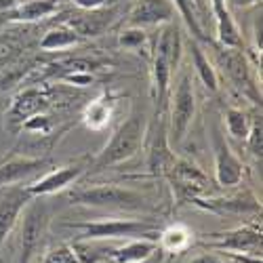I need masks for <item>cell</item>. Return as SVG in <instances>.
Returning a JSON list of instances; mask_svg holds the SVG:
<instances>
[{"instance_id":"6da1fadb","label":"cell","mask_w":263,"mask_h":263,"mask_svg":"<svg viewBox=\"0 0 263 263\" xmlns=\"http://www.w3.org/2000/svg\"><path fill=\"white\" fill-rule=\"evenodd\" d=\"M141 141H143V114L135 112L114 130L112 139L99 152V156L93 160V164H89V171L95 173L128 160L130 156L137 154Z\"/></svg>"},{"instance_id":"7a4b0ae2","label":"cell","mask_w":263,"mask_h":263,"mask_svg":"<svg viewBox=\"0 0 263 263\" xmlns=\"http://www.w3.org/2000/svg\"><path fill=\"white\" fill-rule=\"evenodd\" d=\"M181 57V36L177 26L166 24L154 45V89H156V99L160 103V107L166 103V93H168V84H171V76L177 70V63Z\"/></svg>"},{"instance_id":"3957f363","label":"cell","mask_w":263,"mask_h":263,"mask_svg":"<svg viewBox=\"0 0 263 263\" xmlns=\"http://www.w3.org/2000/svg\"><path fill=\"white\" fill-rule=\"evenodd\" d=\"M65 228L80 232L82 240H133V238H152L154 240L156 228L147 221L137 219H99V221H80L65 223Z\"/></svg>"},{"instance_id":"277c9868","label":"cell","mask_w":263,"mask_h":263,"mask_svg":"<svg viewBox=\"0 0 263 263\" xmlns=\"http://www.w3.org/2000/svg\"><path fill=\"white\" fill-rule=\"evenodd\" d=\"M72 204L84 206H107V209H143L145 200L143 196L118 187V185H95V187H82L70 194Z\"/></svg>"},{"instance_id":"5b68a950","label":"cell","mask_w":263,"mask_h":263,"mask_svg":"<svg viewBox=\"0 0 263 263\" xmlns=\"http://www.w3.org/2000/svg\"><path fill=\"white\" fill-rule=\"evenodd\" d=\"M164 175L171 179L173 192L177 194V200H181V202L183 200L192 202L211 192V179L206 177V173L187 160L171 162V166L166 168Z\"/></svg>"},{"instance_id":"8992f818","label":"cell","mask_w":263,"mask_h":263,"mask_svg":"<svg viewBox=\"0 0 263 263\" xmlns=\"http://www.w3.org/2000/svg\"><path fill=\"white\" fill-rule=\"evenodd\" d=\"M196 112V97H194V89H192V82L190 76L183 74L179 78V84L175 89L173 95V107H171V128H168V137L173 145H179L185 135H187V128L192 124Z\"/></svg>"},{"instance_id":"52a82bcc","label":"cell","mask_w":263,"mask_h":263,"mask_svg":"<svg viewBox=\"0 0 263 263\" xmlns=\"http://www.w3.org/2000/svg\"><path fill=\"white\" fill-rule=\"evenodd\" d=\"M47 206L45 202L30 200V204L24 209V226H21V249H19V263H30L34 253L38 251L42 236L47 228Z\"/></svg>"},{"instance_id":"ba28073f","label":"cell","mask_w":263,"mask_h":263,"mask_svg":"<svg viewBox=\"0 0 263 263\" xmlns=\"http://www.w3.org/2000/svg\"><path fill=\"white\" fill-rule=\"evenodd\" d=\"M206 249L213 251H226V253H249V255H261V232L251 228H236L223 234H213L209 240L202 242Z\"/></svg>"},{"instance_id":"9c48e42d","label":"cell","mask_w":263,"mask_h":263,"mask_svg":"<svg viewBox=\"0 0 263 263\" xmlns=\"http://www.w3.org/2000/svg\"><path fill=\"white\" fill-rule=\"evenodd\" d=\"M32 198L34 196L28 192V187L21 185H9L0 192V249L5 247L19 215L24 213Z\"/></svg>"},{"instance_id":"30bf717a","label":"cell","mask_w":263,"mask_h":263,"mask_svg":"<svg viewBox=\"0 0 263 263\" xmlns=\"http://www.w3.org/2000/svg\"><path fill=\"white\" fill-rule=\"evenodd\" d=\"M89 171V164L84 162H72V164H65V166H59V168H53L49 173H45L40 179H36L34 183L26 185L28 192L34 196H47V194H55L59 190H65L70 183L78 181L82 175Z\"/></svg>"},{"instance_id":"8fae6325","label":"cell","mask_w":263,"mask_h":263,"mask_svg":"<svg viewBox=\"0 0 263 263\" xmlns=\"http://www.w3.org/2000/svg\"><path fill=\"white\" fill-rule=\"evenodd\" d=\"M175 11L177 9H175L173 0H139L128 15V26L149 28V26L171 24Z\"/></svg>"},{"instance_id":"7c38bea8","label":"cell","mask_w":263,"mask_h":263,"mask_svg":"<svg viewBox=\"0 0 263 263\" xmlns=\"http://www.w3.org/2000/svg\"><path fill=\"white\" fill-rule=\"evenodd\" d=\"M49 107H51L49 93L42 91V89H36V86H32V89L21 91L13 99V103L9 107V120L24 126V122H28L34 116L45 114Z\"/></svg>"},{"instance_id":"4fadbf2b","label":"cell","mask_w":263,"mask_h":263,"mask_svg":"<svg viewBox=\"0 0 263 263\" xmlns=\"http://www.w3.org/2000/svg\"><path fill=\"white\" fill-rule=\"evenodd\" d=\"M215 177L223 187H234L242 181V162L219 135H215Z\"/></svg>"},{"instance_id":"5bb4252c","label":"cell","mask_w":263,"mask_h":263,"mask_svg":"<svg viewBox=\"0 0 263 263\" xmlns=\"http://www.w3.org/2000/svg\"><path fill=\"white\" fill-rule=\"evenodd\" d=\"M49 162L42 158H28V156H19L11 158L5 164H0V187H9L17 185L24 179H30L32 175L42 173Z\"/></svg>"},{"instance_id":"9a60e30c","label":"cell","mask_w":263,"mask_h":263,"mask_svg":"<svg viewBox=\"0 0 263 263\" xmlns=\"http://www.w3.org/2000/svg\"><path fill=\"white\" fill-rule=\"evenodd\" d=\"M213 3V17L217 24V38L226 49H242V36L232 19L230 7L226 0H211Z\"/></svg>"},{"instance_id":"2e32d148","label":"cell","mask_w":263,"mask_h":263,"mask_svg":"<svg viewBox=\"0 0 263 263\" xmlns=\"http://www.w3.org/2000/svg\"><path fill=\"white\" fill-rule=\"evenodd\" d=\"M158 242L152 238H133L124 242L122 247H114L109 261L112 263H139L152 257V253L156 251Z\"/></svg>"},{"instance_id":"e0dca14e","label":"cell","mask_w":263,"mask_h":263,"mask_svg":"<svg viewBox=\"0 0 263 263\" xmlns=\"http://www.w3.org/2000/svg\"><path fill=\"white\" fill-rule=\"evenodd\" d=\"M80 263H103L109 261L114 247H105L103 240H76L70 245Z\"/></svg>"},{"instance_id":"ac0fdd59","label":"cell","mask_w":263,"mask_h":263,"mask_svg":"<svg viewBox=\"0 0 263 263\" xmlns=\"http://www.w3.org/2000/svg\"><path fill=\"white\" fill-rule=\"evenodd\" d=\"M80 34L70 28V26H57L45 34V38L40 40V49L42 51H61V49H70L78 45Z\"/></svg>"},{"instance_id":"d6986e66","label":"cell","mask_w":263,"mask_h":263,"mask_svg":"<svg viewBox=\"0 0 263 263\" xmlns=\"http://www.w3.org/2000/svg\"><path fill=\"white\" fill-rule=\"evenodd\" d=\"M190 51H192V63H194V68H196V74H198V78L204 82V86L209 91H217L219 89V78H217V72L215 68L211 65L209 57L202 53L200 45L196 40L190 42Z\"/></svg>"},{"instance_id":"ffe728a7","label":"cell","mask_w":263,"mask_h":263,"mask_svg":"<svg viewBox=\"0 0 263 263\" xmlns=\"http://www.w3.org/2000/svg\"><path fill=\"white\" fill-rule=\"evenodd\" d=\"M192 245V232L185 226L175 223L160 234V249L166 253H181Z\"/></svg>"},{"instance_id":"44dd1931","label":"cell","mask_w":263,"mask_h":263,"mask_svg":"<svg viewBox=\"0 0 263 263\" xmlns=\"http://www.w3.org/2000/svg\"><path fill=\"white\" fill-rule=\"evenodd\" d=\"M164 135H166V128L160 126L158 128V137L154 139V145H152V152H149V171L154 175H164L166 168H168V162H173Z\"/></svg>"},{"instance_id":"7402d4cb","label":"cell","mask_w":263,"mask_h":263,"mask_svg":"<svg viewBox=\"0 0 263 263\" xmlns=\"http://www.w3.org/2000/svg\"><path fill=\"white\" fill-rule=\"evenodd\" d=\"M192 202L202 206V209L219 211V213H247V211H259L261 209L255 200H242V198H232V200H202V198H196Z\"/></svg>"},{"instance_id":"603a6c76","label":"cell","mask_w":263,"mask_h":263,"mask_svg":"<svg viewBox=\"0 0 263 263\" xmlns=\"http://www.w3.org/2000/svg\"><path fill=\"white\" fill-rule=\"evenodd\" d=\"M173 5H175V9H177V13L183 17V21L187 24V28H190V32H192V36L194 38H198V40H209V36L204 34V30H202V26H200V21H198V9H196V5H194V0H173Z\"/></svg>"},{"instance_id":"cb8c5ba5","label":"cell","mask_w":263,"mask_h":263,"mask_svg":"<svg viewBox=\"0 0 263 263\" xmlns=\"http://www.w3.org/2000/svg\"><path fill=\"white\" fill-rule=\"evenodd\" d=\"M226 70L232 76L234 82H238V86H251L249 82V70H247V61L240 53V49H228L226 51Z\"/></svg>"},{"instance_id":"d4e9b609","label":"cell","mask_w":263,"mask_h":263,"mask_svg":"<svg viewBox=\"0 0 263 263\" xmlns=\"http://www.w3.org/2000/svg\"><path fill=\"white\" fill-rule=\"evenodd\" d=\"M226 126H228V133L236 139H247L249 135V118L242 109H236V107H230L226 109Z\"/></svg>"},{"instance_id":"484cf974","label":"cell","mask_w":263,"mask_h":263,"mask_svg":"<svg viewBox=\"0 0 263 263\" xmlns=\"http://www.w3.org/2000/svg\"><path fill=\"white\" fill-rule=\"evenodd\" d=\"M109 116H112V109L107 107L105 101H91L89 107H86V112H84V122L91 128H101L107 124Z\"/></svg>"},{"instance_id":"4316f807","label":"cell","mask_w":263,"mask_h":263,"mask_svg":"<svg viewBox=\"0 0 263 263\" xmlns=\"http://www.w3.org/2000/svg\"><path fill=\"white\" fill-rule=\"evenodd\" d=\"M247 143H249V152L255 158H261L263 154V124H261V116L253 120V124L249 126V135H247Z\"/></svg>"},{"instance_id":"83f0119b","label":"cell","mask_w":263,"mask_h":263,"mask_svg":"<svg viewBox=\"0 0 263 263\" xmlns=\"http://www.w3.org/2000/svg\"><path fill=\"white\" fill-rule=\"evenodd\" d=\"M42 263H80V261H78V257L74 255L72 247L61 245V247L51 249V251L45 255V259H42Z\"/></svg>"},{"instance_id":"f1b7e54d","label":"cell","mask_w":263,"mask_h":263,"mask_svg":"<svg viewBox=\"0 0 263 263\" xmlns=\"http://www.w3.org/2000/svg\"><path fill=\"white\" fill-rule=\"evenodd\" d=\"M118 42L126 49H137L145 42V32H143V28H130V30L120 34Z\"/></svg>"},{"instance_id":"f546056e","label":"cell","mask_w":263,"mask_h":263,"mask_svg":"<svg viewBox=\"0 0 263 263\" xmlns=\"http://www.w3.org/2000/svg\"><path fill=\"white\" fill-rule=\"evenodd\" d=\"M17 53H19V47L15 45L13 40H9V38H0V70H3L7 63H11L13 57H15Z\"/></svg>"},{"instance_id":"4dcf8cb0","label":"cell","mask_w":263,"mask_h":263,"mask_svg":"<svg viewBox=\"0 0 263 263\" xmlns=\"http://www.w3.org/2000/svg\"><path fill=\"white\" fill-rule=\"evenodd\" d=\"M232 263H263L261 255H249V253H223Z\"/></svg>"},{"instance_id":"1f68e13d","label":"cell","mask_w":263,"mask_h":263,"mask_svg":"<svg viewBox=\"0 0 263 263\" xmlns=\"http://www.w3.org/2000/svg\"><path fill=\"white\" fill-rule=\"evenodd\" d=\"M114 0H74V5H78L84 11H99L107 5H112Z\"/></svg>"},{"instance_id":"d6a6232c","label":"cell","mask_w":263,"mask_h":263,"mask_svg":"<svg viewBox=\"0 0 263 263\" xmlns=\"http://www.w3.org/2000/svg\"><path fill=\"white\" fill-rule=\"evenodd\" d=\"M228 7H234V9H249V7H257L261 5V0H226Z\"/></svg>"},{"instance_id":"836d02e7","label":"cell","mask_w":263,"mask_h":263,"mask_svg":"<svg viewBox=\"0 0 263 263\" xmlns=\"http://www.w3.org/2000/svg\"><path fill=\"white\" fill-rule=\"evenodd\" d=\"M192 263H228L226 259H219L215 255H200V257H196Z\"/></svg>"},{"instance_id":"e575fe53","label":"cell","mask_w":263,"mask_h":263,"mask_svg":"<svg viewBox=\"0 0 263 263\" xmlns=\"http://www.w3.org/2000/svg\"><path fill=\"white\" fill-rule=\"evenodd\" d=\"M19 5V0H0V13H5V11H11Z\"/></svg>"},{"instance_id":"d590c367","label":"cell","mask_w":263,"mask_h":263,"mask_svg":"<svg viewBox=\"0 0 263 263\" xmlns=\"http://www.w3.org/2000/svg\"><path fill=\"white\" fill-rule=\"evenodd\" d=\"M194 5H196V9H198V13H200V15H204V11H206L204 0H194Z\"/></svg>"},{"instance_id":"8d00e7d4","label":"cell","mask_w":263,"mask_h":263,"mask_svg":"<svg viewBox=\"0 0 263 263\" xmlns=\"http://www.w3.org/2000/svg\"><path fill=\"white\" fill-rule=\"evenodd\" d=\"M139 263H149V259H145V261H139Z\"/></svg>"}]
</instances>
